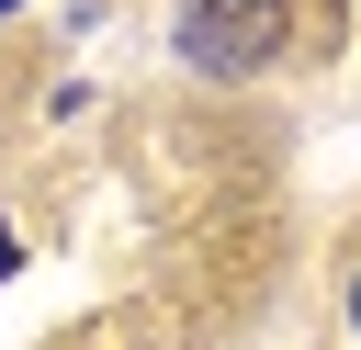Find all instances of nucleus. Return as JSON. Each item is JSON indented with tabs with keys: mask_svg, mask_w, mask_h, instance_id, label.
Returning <instances> with one entry per match:
<instances>
[{
	"mask_svg": "<svg viewBox=\"0 0 361 350\" xmlns=\"http://www.w3.org/2000/svg\"><path fill=\"white\" fill-rule=\"evenodd\" d=\"M282 45H293L282 0H192L180 11V68H203V79H259Z\"/></svg>",
	"mask_w": 361,
	"mask_h": 350,
	"instance_id": "f257e3e1",
	"label": "nucleus"
},
{
	"mask_svg": "<svg viewBox=\"0 0 361 350\" xmlns=\"http://www.w3.org/2000/svg\"><path fill=\"white\" fill-rule=\"evenodd\" d=\"M11 260H23V248H11V226H0V282H11Z\"/></svg>",
	"mask_w": 361,
	"mask_h": 350,
	"instance_id": "f03ea898",
	"label": "nucleus"
},
{
	"mask_svg": "<svg viewBox=\"0 0 361 350\" xmlns=\"http://www.w3.org/2000/svg\"><path fill=\"white\" fill-rule=\"evenodd\" d=\"M350 316H361V294H350Z\"/></svg>",
	"mask_w": 361,
	"mask_h": 350,
	"instance_id": "7ed1b4c3",
	"label": "nucleus"
},
{
	"mask_svg": "<svg viewBox=\"0 0 361 350\" xmlns=\"http://www.w3.org/2000/svg\"><path fill=\"white\" fill-rule=\"evenodd\" d=\"M0 11H11V0H0Z\"/></svg>",
	"mask_w": 361,
	"mask_h": 350,
	"instance_id": "20e7f679",
	"label": "nucleus"
}]
</instances>
